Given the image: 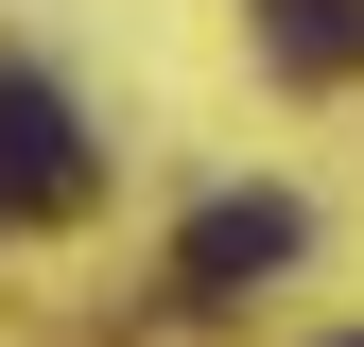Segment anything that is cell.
Returning <instances> with one entry per match:
<instances>
[{
	"label": "cell",
	"mask_w": 364,
	"mask_h": 347,
	"mask_svg": "<svg viewBox=\"0 0 364 347\" xmlns=\"http://www.w3.org/2000/svg\"><path fill=\"white\" fill-rule=\"evenodd\" d=\"M87 191H105V156H87L70 87L53 70H0V226H70Z\"/></svg>",
	"instance_id": "1"
},
{
	"label": "cell",
	"mask_w": 364,
	"mask_h": 347,
	"mask_svg": "<svg viewBox=\"0 0 364 347\" xmlns=\"http://www.w3.org/2000/svg\"><path fill=\"white\" fill-rule=\"evenodd\" d=\"M295 243H312V208H295V191H208L191 226H173V295L243 313L260 278H295Z\"/></svg>",
	"instance_id": "2"
},
{
	"label": "cell",
	"mask_w": 364,
	"mask_h": 347,
	"mask_svg": "<svg viewBox=\"0 0 364 347\" xmlns=\"http://www.w3.org/2000/svg\"><path fill=\"white\" fill-rule=\"evenodd\" d=\"M260 53H278L295 87H347L364 70V0H260Z\"/></svg>",
	"instance_id": "3"
},
{
	"label": "cell",
	"mask_w": 364,
	"mask_h": 347,
	"mask_svg": "<svg viewBox=\"0 0 364 347\" xmlns=\"http://www.w3.org/2000/svg\"><path fill=\"white\" fill-rule=\"evenodd\" d=\"M330 347H364V330H330Z\"/></svg>",
	"instance_id": "4"
}]
</instances>
